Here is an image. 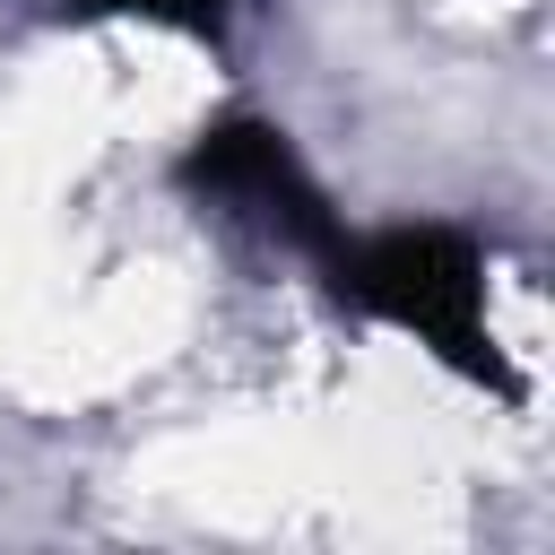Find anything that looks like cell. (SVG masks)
<instances>
[{
    "instance_id": "7a4b0ae2",
    "label": "cell",
    "mask_w": 555,
    "mask_h": 555,
    "mask_svg": "<svg viewBox=\"0 0 555 555\" xmlns=\"http://www.w3.org/2000/svg\"><path fill=\"white\" fill-rule=\"evenodd\" d=\"M78 9H147V17H191V26H208L225 0H78Z\"/></svg>"
},
{
    "instance_id": "6da1fadb",
    "label": "cell",
    "mask_w": 555,
    "mask_h": 555,
    "mask_svg": "<svg viewBox=\"0 0 555 555\" xmlns=\"http://www.w3.org/2000/svg\"><path fill=\"white\" fill-rule=\"evenodd\" d=\"M338 295L425 330L451 364L468 373H494V347L477 330V260L451 243V234H382V243H330L321 251Z\"/></svg>"
}]
</instances>
